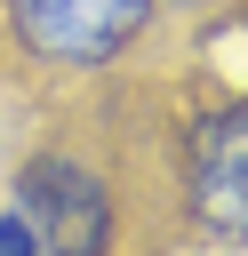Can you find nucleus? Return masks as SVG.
<instances>
[{
	"label": "nucleus",
	"instance_id": "nucleus-1",
	"mask_svg": "<svg viewBox=\"0 0 248 256\" xmlns=\"http://www.w3.org/2000/svg\"><path fill=\"white\" fill-rule=\"evenodd\" d=\"M8 200H16L24 224H32V256H104V248H112V200H104V184H96L80 160H64V152L32 160Z\"/></svg>",
	"mask_w": 248,
	"mask_h": 256
},
{
	"label": "nucleus",
	"instance_id": "nucleus-2",
	"mask_svg": "<svg viewBox=\"0 0 248 256\" xmlns=\"http://www.w3.org/2000/svg\"><path fill=\"white\" fill-rule=\"evenodd\" d=\"M8 24L40 64L88 72V64H112L152 24V0H8Z\"/></svg>",
	"mask_w": 248,
	"mask_h": 256
},
{
	"label": "nucleus",
	"instance_id": "nucleus-3",
	"mask_svg": "<svg viewBox=\"0 0 248 256\" xmlns=\"http://www.w3.org/2000/svg\"><path fill=\"white\" fill-rule=\"evenodd\" d=\"M184 208L208 240H248V104H224L216 120L192 128Z\"/></svg>",
	"mask_w": 248,
	"mask_h": 256
},
{
	"label": "nucleus",
	"instance_id": "nucleus-4",
	"mask_svg": "<svg viewBox=\"0 0 248 256\" xmlns=\"http://www.w3.org/2000/svg\"><path fill=\"white\" fill-rule=\"evenodd\" d=\"M0 256H32V224L16 200H0Z\"/></svg>",
	"mask_w": 248,
	"mask_h": 256
}]
</instances>
